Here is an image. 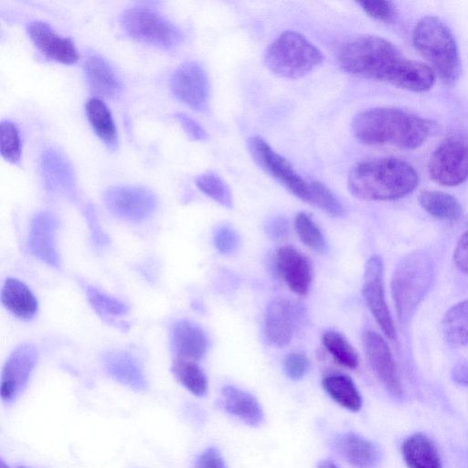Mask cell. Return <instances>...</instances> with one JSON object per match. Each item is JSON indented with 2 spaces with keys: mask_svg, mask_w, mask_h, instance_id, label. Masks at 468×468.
I'll list each match as a JSON object with an SVG mask.
<instances>
[{
  "mask_svg": "<svg viewBox=\"0 0 468 468\" xmlns=\"http://www.w3.org/2000/svg\"><path fill=\"white\" fill-rule=\"evenodd\" d=\"M197 187L207 197L226 207H232V196L228 185L213 172H207L196 179Z\"/></svg>",
  "mask_w": 468,
  "mask_h": 468,
  "instance_id": "836d02e7",
  "label": "cell"
},
{
  "mask_svg": "<svg viewBox=\"0 0 468 468\" xmlns=\"http://www.w3.org/2000/svg\"><path fill=\"white\" fill-rule=\"evenodd\" d=\"M267 234L275 239H282L287 237L289 233V225L285 218L277 217L266 225Z\"/></svg>",
  "mask_w": 468,
  "mask_h": 468,
  "instance_id": "f6af8a7d",
  "label": "cell"
},
{
  "mask_svg": "<svg viewBox=\"0 0 468 468\" xmlns=\"http://www.w3.org/2000/svg\"><path fill=\"white\" fill-rule=\"evenodd\" d=\"M214 244L220 253L231 254L237 250L239 238L235 229L229 226H222L215 232Z\"/></svg>",
  "mask_w": 468,
  "mask_h": 468,
  "instance_id": "ab89813d",
  "label": "cell"
},
{
  "mask_svg": "<svg viewBox=\"0 0 468 468\" xmlns=\"http://www.w3.org/2000/svg\"><path fill=\"white\" fill-rule=\"evenodd\" d=\"M317 468H339L334 462L330 460H322L318 463Z\"/></svg>",
  "mask_w": 468,
  "mask_h": 468,
  "instance_id": "7dc6e473",
  "label": "cell"
},
{
  "mask_svg": "<svg viewBox=\"0 0 468 468\" xmlns=\"http://www.w3.org/2000/svg\"><path fill=\"white\" fill-rule=\"evenodd\" d=\"M249 152L255 163L292 195L310 204L311 182L303 179L291 163L274 151L261 136L248 140Z\"/></svg>",
  "mask_w": 468,
  "mask_h": 468,
  "instance_id": "9c48e42d",
  "label": "cell"
},
{
  "mask_svg": "<svg viewBox=\"0 0 468 468\" xmlns=\"http://www.w3.org/2000/svg\"><path fill=\"white\" fill-rule=\"evenodd\" d=\"M194 468H227V465L220 452L210 447L198 455Z\"/></svg>",
  "mask_w": 468,
  "mask_h": 468,
  "instance_id": "60d3db41",
  "label": "cell"
},
{
  "mask_svg": "<svg viewBox=\"0 0 468 468\" xmlns=\"http://www.w3.org/2000/svg\"><path fill=\"white\" fill-rule=\"evenodd\" d=\"M121 25L133 38L164 48H172L183 39L180 28L157 11L133 6L122 12Z\"/></svg>",
  "mask_w": 468,
  "mask_h": 468,
  "instance_id": "52a82bcc",
  "label": "cell"
},
{
  "mask_svg": "<svg viewBox=\"0 0 468 468\" xmlns=\"http://www.w3.org/2000/svg\"><path fill=\"white\" fill-rule=\"evenodd\" d=\"M108 373L118 382L135 390H144L146 380L139 363L125 352H109L103 356Z\"/></svg>",
  "mask_w": 468,
  "mask_h": 468,
  "instance_id": "cb8c5ba5",
  "label": "cell"
},
{
  "mask_svg": "<svg viewBox=\"0 0 468 468\" xmlns=\"http://www.w3.org/2000/svg\"><path fill=\"white\" fill-rule=\"evenodd\" d=\"M276 265L291 291L299 295L308 293L313 271L304 254L292 246H282L276 252Z\"/></svg>",
  "mask_w": 468,
  "mask_h": 468,
  "instance_id": "e0dca14e",
  "label": "cell"
},
{
  "mask_svg": "<svg viewBox=\"0 0 468 468\" xmlns=\"http://www.w3.org/2000/svg\"><path fill=\"white\" fill-rule=\"evenodd\" d=\"M429 175L436 183L458 186L468 179V137L462 133L447 136L432 153Z\"/></svg>",
  "mask_w": 468,
  "mask_h": 468,
  "instance_id": "ba28073f",
  "label": "cell"
},
{
  "mask_svg": "<svg viewBox=\"0 0 468 468\" xmlns=\"http://www.w3.org/2000/svg\"><path fill=\"white\" fill-rule=\"evenodd\" d=\"M176 119L180 123L184 131L194 140L206 141L208 135L206 130L194 119L183 112H177Z\"/></svg>",
  "mask_w": 468,
  "mask_h": 468,
  "instance_id": "b9f144b4",
  "label": "cell"
},
{
  "mask_svg": "<svg viewBox=\"0 0 468 468\" xmlns=\"http://www.w3.org/2000/svg\"><path fill=\"white\" fill-rule=\"evenodd\" d=\"M310 367L307 356L302 352H292L284 359V370L286 375L293 379H302Z\"/></svg>",
  "mask_w": 468,
  "mask_h": 468,
  "instance_id": "f35d334b",
  "label": "cell"
},
{
  "mask_svg": "<svg viewBox=\"0 0 468 468\" xmlns=\"http://www.w3.org/2000/svg\"><path fill=\"white\" fill-rule=\"evenodd\" d=\"M57 229L56 217L50 212L43 211L34 217L28 237V246L32 254L55 268L59 267V257L55 243Z\"/></svg>",
  "mask_w": 468,
  "mask_h": 468,
  "instance_id": "ac0fdd59",
  "label": "cell"
},
{
  "mask_svg": "<svg viewBox=\"0 0 468 468\" xmlns=\"http://www.w3.org/2000/svg\"><path fill=\"white\" fill-rule=\"evenodd\" d=\"M421 207L433 218L444 221H457L463 213L460 202L452 195L433 190H424L419 195Z\"/></svg>",
  "mask_w": 468,
  "mask_h": 468,
  "instance_id": "83f0119b",
  "label": "cell"
},
{
  "mask_svg": "<svg viewBox=\"0 0 468 468\" xmlns=\"http://www.w3.org/2000/svg\"><path fill=\"white\" fill-rule=\"evenodd\" d=\"M363 346L372 370L390 395L400 398L403 388L395 360L386 340L374 331L363 335Z\"/></svg>",
  "mask_w": 468,
  "mask_h": 468,
  "instance_id": "4fadbf2b",
  "label": "cell"
},
{
  "mask_svg": "<svg viewBox=\"0 0 468 468\" xmlns=\"http://www.w3.org/2000/svg\"><path fill=\"white\" fill-rule=\"evenodd\" d=\"M323 344L338 364L351 369L357 367L358 355L342 334L336 331H326L323 335Z\"/></svg>",
  "mask_w": 468,
  "mask_h": 468,
  "instance_id": "1f68e13d",
  "label": "cell"
},
{
  "mask_svg": "<svg viewBox=\"0 0 468 468\" xmlns=\"http://www.w3.org/2000/svg\"><path fill=\"white\" fill-rule=\"evenodd\" d=\"M88 120L99 138L110 149H115L118 144L117 129L111 111L99 98H91L86 103Z\"/></svg>",
  "mask_w": 468,
  "mask_h": 468,
  "instance_id": "f1b7e54d",
  "label": "cell"
},
{
  "mask_svg": "<svg viewBox=\"0 0 468 468\" xmlns=\"http://www.w3.org/2000/svg\"><path fill=\"white\" fill-rule=\"evenodd\" d=\"M223 408L230 415L250 426L263 420V411L258 399L250 393L233 386L224 387L221 392Z\"/></svg>",
  "mask_w": 468,
  "mask_h": 468,
  "instance_id": "7402d4cb",
  "label": "cell"
},
{
  "mask_svg": "<svg viewBox=\"0 0 468 468\" xmlns=\"http://www.w3.org/2000/svg\"><path fill=\"white\" fill-rule=\"evenodd\" d=\"M27 32L36 47L48 58L63 64H73L79 59L73 41L58 34L48 23L33 21L28 25Z\"/></svg>",
  "mask_w": 468,
  "mask_h": 468,
  "instance_id": "2e32d148",
  "label": "cell"
},
{
  "mask_svg": "<svg viewBox=\"0 0 468 468\" xmlns=\"http://www.w3.org/2000/svg\"><path fill=\"white\" fill-rule=\"evenodd\" d=\"M294 226L299 239L305 246L317 252L324 251V237L308 214L300 212L295 218Z\"/></svg>",
  "mask_w": 468,
  "mask_h": 468,
  "instance_id": "e575fe53",
  "label": "cell"
},
{
  "mask_svg": "<svg viewBox=\"0 0 468 468\" xmlns=\"http://www.w3.org/2000/svg\"><path fill=\"white\" fill-rule=\"evenodd\" d=\"M174 95L196 111H205L209 101V80L203 67L195 61L180 65L170 80Z\"/></svg>",
  "mask_w": 468,
  "mask_h": 468,
  "instance_id": "8fae6325",
  "label": "cell"
},
{
  "mask_svg": "<svg viewBox=\"0 0 468 468\" xmlns=\"http://www.w3.org/2000/svg\"><path fill=\"white\" fill-rule=\"evenodd\" d=\"M18 468H29V467H26V466H20V467H18Z\"/></svg>",
  "mask_w": 468,
  "mask_h": 468,
  "instance_id": "681fc988",
  "label": "cell"
},
{
  "mask_svg": "<svg viewBox=\"0 0 468 468\" xmlns=\"http://www.w3.org/2000/svg\"><path fill=\"white\" fill-rule=\"evenodd\" d=\"M383 276L382 259L378 255L371 256L365 265L362 294L384 335L395 339L396 328L385 297Z\"/></svg>",
  "mask_w": 468,
  "mask_h": 468,
  "instance_id": "30bf717a",
  "label": "cell"
},
{
  "mask_svg": "<svg viewBox=\"0 0 468 468\" xmlns=\"http://www.w3.org/2000/svg\"><path fill=\"white\" fill-rule=\"evenodd\" d=\"M416 49L447 84H454L461 74V58L456 40L448 26L433 16L422 17L413 30Z\"/></svg>",
  "mask_w": 468,
  "mask_h": 468,
  "instance_id": "5b68a950",
  "label": "cell"
},
{
  "mask_svg": "<svg viewBox=\"0 0 468 468\" xmlns=\"http://www.w3.org/2000/svg\"><path fill=\"white\" fill-rule=\"evenodd\" d=\"M37 360V351L31 344H22L8 356L1 376V398L12 402L26 387Z\"/></svg>",
  "mask_w": 468,
  "mask_h": 468,
  "instance_id": "5bb4252c",
  "label": "cell"
},
{
  "mask_svg": "<svg viewBox=\"0 0 468 468\" xmlns=\"http://www.w3.org/2000/svg\"><path fill=\"white\" fill-rule=\"evenodd\" d=\"M297 309L285 298H275L269 303L264 315V334L273 346H287L293 337Z\"/></svg>",
  "mask_w": 468,
  "mask_h": 468,
  "instance_id": "9a60e30c",
  "label": "cell"
},
{
  "mask_svg": "<svg viewBox=\"0 0 468 468\" xmlns=\"http://www.w3.org/2000/svg\"><path fill=\"white\" fill-rule=\"evenodd\" d=\"M401 452L408 468H442L436 445L423 433L409 436L402 443Z\"/></svg>",
  "mask_w": 468,
  "mask_h": 468,
  "instance_id": "603a6c76",
  "label": "cell"
},
{
  "mask_svg": "<svg viewBox=\"0 0 468 468\" xmlns=\"http://www.w3.org/2000/svg\"><path fill=\"white\" fill-rule=\"evenodd\" d=\"M441 327L445 339L451 345H468V299L454 304L445 313Z\"/></svg>",
  "mask_w": 468,
  "mask_h": 468,
  "instance_id": "f546056e",
  "label": "cell"
},
{
  "mask_svg": "<svg viewBox=\"0 0 468 468\" xmlns=\"http://www.w3.org/2000/svg\"><path fill=\"white\" fill-rule=\"evenodd\" d=\"M0 150L2 156L12 164H18L21 159V141L16 126L3 121L0 125Z\"/></svg>",
  "mask_w": 468,
  "mask_h": 468,
  "instance_id": "8d00e7d4",
  "label": "cell"
},
{
  "mask_svg": "<svg viewBox=\"0 0 468 468\" xmlns=\"http://www.w3.org/2000/svg\"><path fill=\"white\" fill-rule=\"evenodd\" d=\"M357 4L366 14L379 21H391L397 15L395 5L389 1H360Z\"/></svg>",
  "mask_w": 468,
  "mask_h": 468,
  "instance_id": "74e56055",
  "label": "cell"
},
{
  "mask_svg": "<svg viewBox=\"0 0 468 468\" xmlns=\"http://www.w3.org/2000/svg\"><path fill=\"white\" fill-rule=\"evenodd\" d=\"M337 60L349 74L410 91H426L435 82L431 68L406 58L396 46L378 36L360 35L348 39L339 48Z\"/></svg>",
  "mask_w": 468,
  "mask_h": 468,
  "instance_id": "6da1fadb",
  "label": "cell"
},
{
  "mask_svg": "<svg viewBox=\"0 0 468 468\" xmlns=\"http://www.w3.org/2000/svg\"><path fill=\"white\" fill-rule=\"evenodd\" d=\"M103 198L112 214L130 221L147 218L157 204L154 193L141 186H113L105 191Z\"/></svg>",
  "mask_w": 468,
  "mask_h": 468,
  "instance_id": "7c38bea8",
  "label": "cell"
},
{
  "mask_svg": "<svg viewBox=\"0 0 468 468\" xmlns=\"http://www.w3.org/2000/svg\"><path fill=\"white\" fill-rule=\"evenodd\" d=\"M324 60L322 52L304 36L295 31L282 33L268 47L264 62L270 71L285 79H300Z\"/></svg>",
  "mask_w": 468,
  "mask_h": 468,
  "instance_id": "8992f818",
  "label": "cell"
},
{
  "mask_svg": "<svg viewBox=\"0 0 468 468\" xmlns=\"http://www.w3.org/2000/svg\"><path fill=\"white\" fill-rule=\"evenodd\" d=\"M452 378L457 383L468 386V361H462L454 366Z\"/></svg>",
  "mask_w": 468,
  "mask_h": 468,
  "instance_id": "bcb514c9",
  "label": "cell"
},
{
  "mask_svg": "<svg viewBox=\"0 0 468 468\" xmlns=\"http://www.w3.org/2000/svg\"><path fill=\"white\" fill-rule=\"evenodd\" d=\"M85 217L90 226L91 239L96 246L102 247L109 243L108 236L101 229L100 223L97 220L96 215L91 207H87Z\"/></svg>",
  "mask_w": 468,
  "mask_h": 468,
  "instance_id": "ee69618b",
  "label": "cell"
},
{
  "mask_svg": "<svg viewBox=\"0 0 468 468\" xmlns=\"http://www.w3.org/2000/svg\"><path fill=\"white\" fill-rule=\"evenodd\" d=\"M0 468H10L3 460L0 461Z\"/></svg>",
  "mask_w": 468,
  "mask_h": 468,
  "instance_id": "c3c4849f",
  "label": "cell"
},
{
  "mask_svg": "<svg viewBox=\"0 0 468 468\" xmlns=\"http://www.w3.org/2000/svg\"><path fill=\"white\" fill-rule=\"evenodd\" d=\"M3 305L15 316L29 320L37 312V301L30 289L21 281L7 279L2 288Z\"/></svg>",
  "mask_w": 468,
  "mask_h": 468,
  "instance_id": "484cf974",
  "label": "cell"
},
{
  "mask_svg": "<svg viewBox=\"0 0 468 468\" xmlns=\"http://www.w3.org/2000/svg\"><path fill=\"white\" fill-rule=\"evenodd\" d=\"M337 453L354 468H374L380 461V451L371 441L353 432L335 439Z\"/></svg>",
  "mask_w": 468,
  "mask_h": 468,
  "instance_id": "44dd1931",
  "label": "cell"
},
{
  "mask_svg": "<svg viewBox=\"0 0 468 468\" xmlns=\"http://www.w3.org/2000/svg\"><path fill=\"white\" fill-rule=\"evenodd\" d=\"M310 204L333 217H341L345 208L337 197L320 181H311Z\"/></svg>",
  "mask_w": 468,
  "mask_h": 468,
  "instance_id": "d590c367",
  "label": "cell"
},
{
  "mask_svg": "<svg viewBox=\"0 0 468 468\" xmlns=\"http://www.w3.org/2000/svg\"><path fill=\"white\" fill-rule=\"evenodd\" d=\"M172 371L177 380L195 396L202 397L207 391V378L202 368L195 362L176 358Z\"/></svg>",
  "mask_w": 468,
  "mask_h": 468,
  "instance_id": "4dcf8cb0",
  "label": "cell"
},
{
  "mask_svg": "<svg viewBox=\"0 0 468 468\" xmlns=\"http://www.w3.org/2000/svg\"><path fill=\"white\" fill-rule=\"evenodd\" d=\"M41 172L46 187L52 193L69 196L75 189V176L66 157L53 148L45 150L41 157Z\"/></svg>",
  "mask_w": 468,
  "mask_h": 468,
  "instance_id": "d6986e66",
  "label": "cell"
},
{
  "mask_svg": "<svg viewBox=\"0 0 468 468\" xmlns=\"http://www.w3.org/2000/svg\"><path fill=\"white\" fill-rule=\"evenodd\" d=\"M456 267L463 273L468 274V227L460 236L453 253Z\"/></svg>",
  "mask_w": 468,
  "mask_h": 468,
  "instance_id": "7bdbcfd3",
  "label": "cell"
},
{
  "mask_svg": "<svg viewBox=\"0 0 468 468\" xmlns=\"http://www.w3.org/2000/svg\"><path fill=\"white\" fill-rule=\"evenodd\" d=\"M172 347L176 358L197 362L207 353L208 339L201 327L187 320H182L173 328Z\"/></svg>",
  "mask_w": 468,
  "mask_h": 468,
  "instance_id": "ffe728a7",
  "label": "cell"
},
{
  "mask_svg": "<svg viewBox=\"0 0 468 468\" xmlns=\"http://www.w3.org/2000/svg\"><path fill=\"white\" fill-rule=\"evenodd\" d=\"M84 70L88 83L95 93L113 97L121 90V82L109 62L98 54L86 58Z\"/></svg>",
  "mask_w": 468,
  "mask_h": 468,
  "instance_id": "d4e9b609",
  "label": "cell"
},
{
  "mask_svg": "<svg viewBox=\"0 0 468 468\" xmlns=\"http://www.w3.org/2000/svg\"><path fill=\"white\" fill-rule=\"evenodd\" d=\"M351 127L354 136L361 144L415 149L429 138L435 124L400 109L378 107L357 113Z\"/></svg>",
  "mask_w": 468,
  "mask_h": 468,
  "instance_id": "7a4b0ae2",
  "label": "cell"
},
{
  "mask_svg": "<svg viewBox=\"0 0 468 468\" xmlns=\"http://www.w3.org/2000/svg\"><path fill=\"white\" fill-rule=\"evenodd\" d=\"M433 279V261L425 252H410L398 262L392 275L391 292L400 323L407 324L412 318Z\"/></svg>",
  "mask_w": 468,
  "mask_h": 468,
  "instance_id": "277c9868",
  "label": "cell"
},
{
  "mask_svg": "<svg viewBox=\"0 0 468 468\" xmlns=\"http://www.w3.org/2000/svg\"><path fill=\"white\" fill-rule=\"evenodd\" d=\"M419 183L414 167L394 157L374 158L356 164L349 172L347 186L363 200L387 201L411 193Z\"/></svg>",
  "mask_w": 468,
  "mask_h": 468,
  "instance_id": "3957f363",
  "label": "cell"
},
{
  "mask_svg": "<svg viewBox=\"0 0 468 468\" xmlns=\"http://www.w3.org/2000/svg\"><path fill=\"white\" fill-rule=\"evenodd\" d=\"M322 386L329 397L346 410L355 412L361 409V395L349 376L340 373L327 375L323 378Z\"/></svg>",
  "mask_w": 468,
  "mask_h": 468,
  "instance_id": "4316f807",
  "label": "cell"
},
{
  "mask_svg": "<svg viewBox=\"0 0 468 468\" xmlns=\"http://www.w3.org/2000/svg\"><path fill=\"white\" fill-rule=\"evenodd\" d=\"M86 295L90 304L103 319H113L128 313V306L124 303L100 292L92 286L86 287Z\"/></svg>",
  "mask_w": 468,
  "mask_h": 468,
  "instance_id": "d6a6232c",
  "label": "cell"
}]
</instances>
